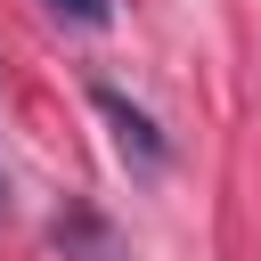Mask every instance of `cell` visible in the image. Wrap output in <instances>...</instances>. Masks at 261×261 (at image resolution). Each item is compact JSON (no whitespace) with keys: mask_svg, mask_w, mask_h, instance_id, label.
<instances>
[{"mask_svg":"<svg viewBox=\"0 0 261 261\" xmlns=\"http://www.w3.org/2000/svg\"><path fill=\"white\" fill-rule=\"evenodd\" d=\"M57 16H73V24H106V0H49Z\"/></svg>","mask_w":261,"mask_h":261,"instance_id":"7a4b0ae2","label":"cell"},{"mask_svg":"<svg viewBox=\"0 0 261 261\" xmlns=\"http://www.w3.org/2000/svg\"><path fill=\"white\" fill-rule=\"evenodd\" d=\"M90 106H98V114H106V130H114V155H122L139 179H163L171 147H163V130H155V114H147V106H130L114 82H90Z\"/></svg>","mask_w":261,"mask_h":261,"instance_id":"6da1fadb","label":"cell"}]
</instances>
